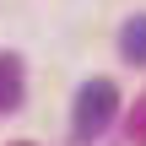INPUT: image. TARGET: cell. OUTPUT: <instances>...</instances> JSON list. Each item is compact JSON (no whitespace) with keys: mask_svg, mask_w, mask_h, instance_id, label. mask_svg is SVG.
I'll return each instance as SVG.
<instances>
[{"mask_svg":"<svg viewBox=\"0 0 146 146\" xmlns=\"http://www.w3.org/2000/svg\"><path fill=\"white\" fill-rule=\"evenodd\" d=\"M114 114H119V87L98 76V81H87V87L76 92L70 125H76V135H81V141H92V135H103V130L114 125Z\"/></svg>","mask_w":146,"mask_h":146,"instance_id":"1","label":"cell"},{"mask_svg":"<svg viewBox=\"0 0 146 146\" xmlns=\"http://www.w3.org/2000/svg\"><path fill=\"white\" fill-rule=\"evenodd\" d=\"M27 98V76H22V60L16 54H0V114H16Z\"/></svg>","mask_w":146,"mask_h":146,"instance_id":"2","label":"cell"},{"mask_svg":"<svg viewBox=\"0 0 146 146\" xmlns=\"http://www.w3.org/2000/svg\"><path fill=\"white\" fill-rule=\"evenodd\" d=\"M119 54L130 65H146V16H130L125 33H119Z\"/></svg>","mask_w":146,"mask_h":146,"instance_id":"3","label":"cell"},{"mask_svg":"<svg viewBox=\"0 0 146 146\" xmlns=\"http://www.w3.org/2000/svg\"><path fill=\"white\" fill-rule=\"evenodd\" d=\"M125 125H130V130H125L130 146H146V98H135V108H130V119H125Z\"/></svg>","mask_w":146,"mask_h":146,"instance_id":"4","label":"cell"},{"mask_svg":"<svg viewBox=\"0 0 146 146\" xmlns=\"http://www.w3.org/2000/svg\"><path fill=\"white\" fill-rule=\"evenodd\" d=\"M16 146H27V141H16Z\"/></svg>","mask_w":146,"mask_h":146,"instance_id":"5","label":"cell"}]
</instances>
